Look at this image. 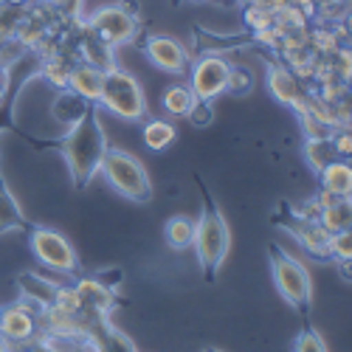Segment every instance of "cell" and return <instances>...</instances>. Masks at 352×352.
I'll return each instance as SVG.
<instances>
[{
	"label": "cell",
	"mask_w": 352,
	"mask_h": 352,
	"mask_svg": "<svg viewBox=\"0 0 352 352\" xmlns=\"http://www.w3.org/2000/svg\"><path fill=\"white\" fill-rule=\"evenodd\" d=\"M34 146H54V150H60L71 169L74 189L82 192L99 172L104 150H107V135L99 122V104L87 107L82 119L68 127V135L56 141H34Z\"/></svg>",
	"instance_id": "6da1fadb"
},
{
	"label": "cell",
	"mask_w": 352,
	"mask_h": 352,
	"mask_svg": "<svg viewBox=\"0 0 352 352\" xmlns=\"http://www.w3.org/2000/svg\"><path fill=\"white\" fill-rule=\"evenodd\" d=\"M197 181V189L203 195V209H200V220L195 223V251H197V262H200V271H203V279L206 282H214L217 279V271L228 256V248H231V231H228V223L220 212V203L212 197L206 181L195 175Z\"/></svg>",
	"instance_id": "7a4b0ae2"
},
{
	"label": "cell",
	"mask_w": 352,
	"mask_h": 352,
	"mask_svg": "<svg viewBox=\"0 0 352 352\" xmlns=\"http://www.w3.org/2000/svg\"><path fill=\"white\" fill-rule=\"evenodd\" d=\"M99 172L107 178L110 189L119 192L122 197H127L133 203H150L153 200V181H150V175H146L144 164L133 153L107 144Z\"/></svg>",
	"instance_id": "3957f363"
},
{
	"label": "cell",
	"mask_w": 352,
	"mask_h": 352,
	"mask_svg": "<svg viewBox=\"0 0 352 352\" xmlns=\"http://www.w3.org/2000/svg\"><path fill=\"white\" fill-rule=\"evenodd\" d=\"M271 254V274H274V285L279 290V296L302 316V321H307L310 316V302H313V282H310V271L302 265L296 256H290L282 245L271 243L268 248Z\"/></svg>",
	"instance_id": "277c9868"
},
{
	"label": "cell",
	"mask_w": 352,
	"mask_h": 352,
	"mask_svg": "<svg viewBox=\"0 0 352 352\" xmlns=\"http://www.w3.org/2000/svg\"><path fill=\"white\" fill-rule=\"evenodd\" d=\"M96 104L110 110L113 116H119L124 122H141L146 116V99H144L141 85L135 82V76H130L122 68H113L104 74L102 94H99Z\"/></svg>",
	"instance_id": "5b68a950"
},
{
	"label": "cell",
	"mask_w": 352,
	"mask_h": 352,
	"mask_svg": "<svg viewBox=\"0 0 352 352\" xmlns=\"http://www.w3.org/2000/svg\"><path fill=\"white\" fill-rule=\"evenodd\" d=\"M25 234H28L34 256L40 259V265H45L48 271H56V274L79 276V256H76L74 245L68 243V237H63L60 231L45 228V226H32Z\"/></svg>",
	"instance_id": "8992f818"
},
{
	"label": "cell",
	"mask_w": 352,
	"mask_h": 352,
	"mask_svg": "<svg viewBox=\"0 0 352 352\" xmlns=\"http://www.w3.org/2000/svg\"><path fill=\"white\" fill-rule=\"evenodd\" d=\"M85 23L94 28V32L110 45V48H119L124 43H130L135 37V6L130 3H116V6H102L96 9L91 17H85Z\"/></svg>",
	"instance_id": "52a82bcc"
},
{
	"label": "cell",
	"mask_w": 352,
	"mask_h": 352,
	"mask_svg": "<svg viewBox=\"0 0 352 352\" xmlns=\"http://www.w3.org/2000/svg\"><path fill=\"white\" fill-rule=\"evenodd\" d=\"M282 228H287L293 237H296L302 243V248L313 256V259H321V262H330V234L318 226V220H307L302 217L296 209H290L287 203H282L279 206V217Z\"/></svg>",
	"instance_id": "ba28073f"
},
{
	"label": "cell",
	"mask_w": 352,
	"mask_h": 352,
	"mask_svg": "<svg viewBox=\"0 0 352 352\" xmlns=\"http://www.w3.org/2000/svg\"><path fill=\"white\" fill-rule=\"evenodd\" d=\"M228 63L217 54H203L192 65L189 74V91L200 102H212L220 94H226V79H228Z\"/></svg>",
	"instance_id": "9c48e42d"
},
{
	"label": "cell",
	"mask_w": 352,
	"mask_h": 352,
	"mask_svg": "<svg viewBox=\"0 0 352 352\" xmlns=\"http://www.w3.org/2000/svg\"><path fill=\"white\" fill-rule=\"evenodd\" d=\"M0 336L6 344H32L40 338V310L28 302H12L0 310Z\"/></svg>",
	"instance_id": "30bf717a"
},
{
	"label": "cell",
	"mask_w": 352,
	"mask_h": 352,
	"mask_svg": "<svg viewBox=\"0 0 352 352\" xmlns=\"http://www.w3.org/2000/svg\"><path fill=\"white\" fill-rule=\"evenodd\" d=\"M144 54L155 68H161L164 74H186L189 71V56L186 48L175 40V37H164V34H146L144 40Z\"/></svg>",
	"instance_id": "8fae6325"
},
{
	"label": "cell",
	"mask_w": 352,
	"mask_h": 352,
	"mask_svg": "<svg viewBox=\"0 0 352 352\" xmlns=\"http://www.w3.org/2000/svg\"><path fill=\"white\" fill-rule=\"evenodd\" d=\"M268 87H271V94H274L276 102L293 107L296 113L310 107V94L305 91L302 79H296L279 63H268Z\"/></svg>",
	"instance_id": "7c38bea8"
},
{
	"label": "cell",
	"mask_w": 352,
	"mask_h": 352,
	"mask_svg": "<svg viewBox=\"0 0 352 352\" xmlns=\"http://www.w3.org/2000/svg\"><path fill=\"white\" fill-rule=\"evenodd\" d=\"M74 287H76L79 299H82V310H79V313L110 316V310H113L116 305H124V299L119 296V293L110 290V287H104L96 276H85V279H79Z\"/></svg>",
	"instance_id": "4fadbf2b"
},
{
	"label": "cell",
	"mask_w": 352,
	"mask_h": 352,
	"mask_svg": "<svg viewBox=\"0 0 352 352\" xmlns=\"http://www.w3.org/2000/svg\"><path fill=\"white\" fill-rule=\"evenodd\" d=\"M102 82H104V71L87 65V63H74L68 71V91H74L76 96H82L85 102L96 104L99 94H102Z\"/></svg>",
	"instance_id": "5bb4252c"
},
{
	"label": "cell",
	"mask_w": 352,
	"mask_h": 352,
	"mask_svg": "<svg viewBox=\"0 0 352 352\" xmlns=\"http://www.w3.org/2000/svg\"><path fill=\"white\" fill-rule=\"evenodd\" d=\"M17 287H20V296L23 302L28 305H34L37 310L43 307H51L54 305V296H56V290H60V285L34 274V271H23L17 274Z\"/></svg>",
	"instance_id": "9a60e30c"
},
{
	"label": "cell",
	"mask_w": 352,
	"mask_h": 352,
	"mask_svg": "<svg viewBox=\"0 0 352 352\" xmlns=\"http://www.w3.org/2000/svg\"><path fill=\"white\" fill-rule=\"evenodd\" d=\"M28 228H32V223L25 220L17 197L12 195V189H9L6 178H3V166H0V234H6V231H28Z\"/></svg>",
	"instance_id": "2e32d148"
},
{
	"label": "cell",
	"mask_w": 352,
	"mask_h": 352,
	"mask_svg": "<svg viewBox=\"0 0 352 352\" xmlns=\"http://www.w3.org/2000/svg\"><path fill=\"white\" fill-rule=\"evenodd\" d=\"M318 226L327 234H338V231H349L352 226V203L349 197H336L327 206H321L318 212Z\"/></svg>",
	"instance_id": "e0dca14e"
},
{
	"label": "cell",
	"mask_w": 352,
	"mask_h": 352,
	"mask_svg": "<svg viewBox=\"0 0 352 352\" xmlns=\"http://www.w3.org/2000/svg\"><path fill=\"white\" fill-rule=\"evenodd\" d=\"M87 107H91V102H85L82 96H76L74 91H68V87H65V91L56 94V99L51 104V113H54V119L60 124L71 127V124H76L82 119Z\"/></svg>",
	"instance_id": "ac0fdd59"
},
{
	"label": "cell",
	"mask_w": 352,
	"mask_h": 352,
	"mask_svg": "<svg viewBox=\"0 0 352 352\" xmlns=\"http://www.w3.org/2000/svg\"><path fill=\"white\" fill-rule=\"evenodd\" d=\"M321 178V189L336 195V197H349L352 192V169L346 161H333L330 166H324L318 172Z\"/></svg>",
	"instance_id": "d6986e66"
},
{
	"label": "cell",
	"mask_w": 352,
	"mask_h": 352,
	"mask_svg": "<svg viewBox=\"0 0 352 352\" xmlns=\"http://www.w3.org/2000/svg\"><path fill=\"white\" fill-rule=\"evenodd\" d=\"M338 158L341 155H338L336 144H333V135H321V138H307L305 141V161L310 164L313 172H321Z\"/></svg>",
	"instance_id": "ffe728a7"
},
{
	"label": "cell",
	"mask_w": 352,
	"mask_h": 352,
	"mask_svg": "<svg viewBox=\"0 0 352 352\" xmlns=\"http://www.w3.org/2000/svg\"><path fill=\"white\" fill-rule=\"evenodd\" d=\"M164 240L169 248L181 251V248H189L195 243V220L178 214V217H169L166 226H164Z\"/></svg>",
	"instance_id": "44dd1931"
},
{
	"label": "cell",
	"mask_w": 352,
	"mask_h": 352,
	"mask_svg": "<svg viewBox=\"0 0 352 352\" xmlns=\"http://www.w3.org/2000/svg\"><path fill=\"white\" fill-rule=\"evenodd\" d=\"M161 104L169 116H175V119H181V116H186L195 104V94L189 91V85H169L164 96H161Z\"/></svg>",
	"instance_id": "7402d4cb"
},
{
	"label": "cell",
	"mask_w": 352,
	"mask_h": 352,
	"mask_svg": "<svg viewBox=\"0 0 352 352\" xmlns=\"http://www.w3.org/2000/svg\"><path fill=\"white\" fill-rule=\"evenodd\" d=\"M175 127L169 124V122H164V119H153V122H146L144 124V144L150 146L153 153H161V150H166V146L175 141Z\"/></svg>",
	"instance_id": "603a6c76"
},
{
	"label": "cell",
	"mask_w": 352,
	"mask_h": 352,
	"mask_svg": "<svg viewBox=\"0 0 352 352\" xmlns=\"http://www.w3.org/2000/svg\"><path fill=\"white\" fill-rule=\"evenodd\" d=\"M71 60H65L63 54H54L48 56V60L40 63V76L45 82H51L54 87H60V91H65V85H68V71H71Z\"/></svg>",
	"instance_id": "cb8c5ba5"
},
{
	"label": "cell",
	"mask_w": 352,
	"mask_h": 352,
	"mask_svg": "<svg viewBox=\"0 0 352 352\" xmlns=\"http://www.w3.org/2000/svg\"><path fill=\"white\" fill-rule=\"evenodd\" d=\"M330 256H333V262H336V259L341 262V271H344V276H346L349 259H352V234H349V231L330 234Z\"/></svg>",
	"instance_id": "d4e9b609"
},
{
	"label": "cell",
	"mask_w": 352,
	"mask_h": 352,
	"mask_svg": "<svg viewBox=\"0 0 352 352\" xmlns=\"http://www.w3.org/2000/svg\"><path fill=\"white\" fill-rule=\"evenodd\" d=\"M293 352H330L324 338L318 336L316 327H310V321H302V330L296 336V344H293Z\"/></svg>",
	"instance_id": "484cf974"
},
{
	"label": "cell",
	"mask_w": 352,
	"mask_h": 352,
	"mask_svg": "<svg viewBox=\"0 0 352 352\" xmlns=\"http://www.w3.org/2000/svg\"><path fill=\"white\" fill-rule=\"evenodd\" d=\"M226 91L234 94V96H248L254 91V74L248 68L231 65L228 68V79H226Z\"/></svg>",
	"instance_id": "4316f807"
},
{
	"label": "cell",
	"mask_w": 352,
	"mask_h": 352,
	"mask_svg": "<svg viewBox=\"0 0 352 352\" xmlns=\"http://www.w3.org/2000/svg\"><path fill=\"white\" fill-rule=\"evenodd\" d=\"M243 23L251 28V32H265V28L276 25V14L271 9H259V6H245L243 9Z\"/></svg>",
	"instance_id": "83f0119b"
},
{
	"label": "cell",
	"mask_w": 352,
	"mask_h": 352,
	"mask_svg": "<svg viewBox=\"0 0 352 352\" xmlns=\"http://www.w3.org/2000/svg\"><path fill=\"white\" fill-rule=\"evenodd\" d=\"M186 119H189L195 127H209V124L214 122V110H212V102H200V99H195L192 110L186 113Z\"/></svg>",
	"instance_id": "f1b7e54d"
},
{
	"label": "cell",
	"mask_w": 352,
	"mask_h": 352,
	"mask_svg": "<svg viewBox=\"0 0 352 352\" xmlns=\"http://www.w3.org/2000/svg\"><path fill=\"white\" fill-rule=\"evenodd\" d=\"M94 276H96L104 287H110V290H116V287L122 285V279H124V274H122L119 268H104V271H96Z\"/></svg>",
	"instance_id": "f546056e"
},
{
	"label": "cell",
	"mask_w": 352,
	"mask_h": 352,
	"mask_svg": "<svg viewBox=\"0 0 352 352\" xmlns=\"http://www.w3.org/2000/svg\"><path fill=\"white\" fill-rule=\"evenodd\" d=\"M12 94V68L9 65H0V104H3Z\"/></svg>",
	"instance_id": "4dcf8cb0"
},
{
	"label": "cell",
	"mask_w": 352,
	"mask_h": 352,
	"mask_svg": "<svg viewBox=\"0 0 352 352\" xmlns=\"http://www.w3.org/2000/svg\"><path fill=\"white\" fill-rule=\"evenodd\" d=\"M333 144H336V150H338V155H341V158H346V155H349V133H346V130H341L338 135L333 133Z\"/></svg>",
	"instance_id": "1f68e13d"
},
{
	"label": "cell",
	"mask_w": 352,
	"mask_h": 352,
	"mask_svg": "<svg viewBox=\"0 0 352 352\" xmlns=\"http://www.w3.org/2000/svg\"><path fill=\"white\" fill-rule=\"evenodd\" d=\"M3 3H6V6H25L28 0H3Z\"/></svg>",
	"instance_id": "d6a6232c"
},
{
	"label": "cell",
	"mask_w": 352,
	"mask_h": 352,
	"mask_svg": "<svg viewBox=\"0 0 352 352\" xmlns=\"http://www.w3.org/2000/svg\"><path fill=\"white\" fill-rule=\"evenodd\" d=\"M203 352H223V349H217V346H206V349H203Z\"/></svg>",
	"instance_id": "836d02e7"
},
{
	"label": "cell",
	"mask_w": 352,
	"mask_h": 352,
	"mask_svg": "<svg viewBox=\"0 0 352 352\" xmlns=\"http://www.w3.org/2000/svg\"><path fill=\"white\" fill-rule=\"evenodd\" d=\"M195 3H212V0H195Z\"/></svg>",
	"instance_id": "e575fe53"
},
{
	"label": "cell",
	"mask_w": 352,
	"mask_h": 352,
	"mask_svg": "<svg viewBox=\"0 0 352 352\" xmlns=\"http://www.w3.org/2000/svg\"><path fill=\"white\" fill-rule=\"evenodd\" d=\"M172 3H178V0H172Z\"/></svg>",
	"instance_id": "d590c367"
}]
</instances>
